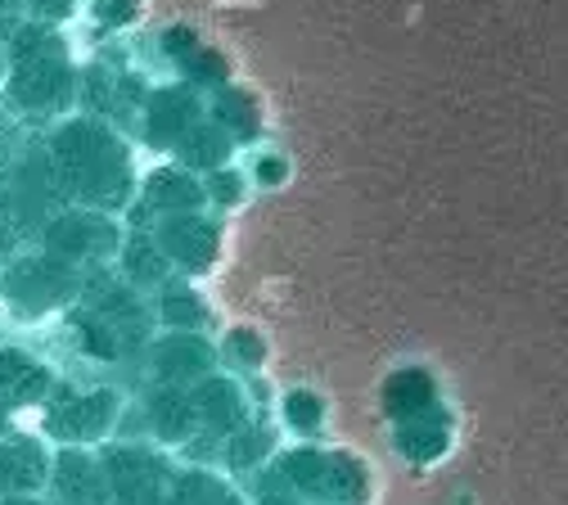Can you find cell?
<instances>
[{"instance_id":"cell-17","label":"cell","mask_w":568,"mask_h":505,"mask_svg":"<svg viewBox=\"0 0 568 505\" xmlns=\"http://www.w3.org/2000/svg\"><path fill=\"white\" fill-rule=\"evenodd\" d=\"M168 505H253V501H248V492H244L231 474H222L217 465H190V461H181Z\"/></svg>"},{"instance_id":"cell-30","label":"cell","mask_w":568,"mask_h":505,"mask_svg":"<svg viewBox=\"0 0 568 505\" xmlns=\"http://www.w3.org/2000/svg\"><path fill=\"white\" fill-rule=\"evenodd\" d=\"M14 420H19V402H10L6 393H0V438L14 433Z\"/></svg>"},{"instance_id":"cell-19","label":"cell","mask_w":568,"mask_h":505,"mask_svg":"<svg viewBox=\"0 0 568 505\" xmlns=\"http://www.w3.org/2000/svg\"><path fill=\"white\" fill-rule=\"evenodd\" d=\"M154 316H159L163 330H176V334H203L212 325L207 303L194 294L190 284H181V280H168L154 294Z\"/></svg>"},{"instance_id":"cell-25","label":"cell","mask_w":568,"mask_h":505,"mask_svg":"<svg viewBox=\"0 0 568 505\" xmlns=\"http://www.w3.org/2000/svg\"><path fill=\"white\" fill-rule=\"evenodd\" d=\"M23 6H28V19H32V23L54 28V23H63V19H73L82 0H23Z\"/></svg>"},{"instance_id":"cell-29","label":"cell","mask_w":568,"mask_h":505,"mask_svg":"<svg viewBox=\"0 0 568 505\" xmlns=\"http://www.w3.org/2000/svg\"><path fill=\"white\" fill-rule=\"evenodd\" d=\"M207 199H217V203H240V176L217 172V176L207 181Z\"/></svg>"},{"instance_id":"cell-24","label":"cell","mask_w":568,"mask_h":505,"mask_svg":"<svg viewBox=\"0 0 568 505\" xmlns=\"http://www.w3.org/2000/svg\"><path fill=\"white\" fill-rule=\"evenodd\" d=\"M222 154H226V144H222V140H212L207 127H194V131L181 140V150H176L181 168H217Z\"/></svg>"},{"instance_id":"cell-11","label":"cell","mask_w":568,"mask_h":505,"mask_svg":"<svg viewBox=\"0 0 568 505\" xmlns=\"http://www.w3.org/2000/svg\"><path fill=\"white\" fill-rule=\"evenodd\" d=\"M207 203V185L190 172V168H159L140 181V194H135V222L140 226H154L163 216H181V212H203Z\"/></svg>"},{"instance_id":"cell-20","label":"cell","mask_w":568,"mask_h":505,"mask_svg":"<svg viewBox=\"0 0 568 505\" xmlns=\"http://www.w3.org/2000/svg\"><path fill=\"white\" fill-rule=\"evenodd\" d=\"M447 438H452V428H447V420H443L438 411L397 420V447H402V456H410V461L438 456V452L447 447Z\"/></svg>"},{"instance_id":"cell-15","label":"cell","mask_w":568,"mask_h":505,"mask_svg":"<svg viewBox=\"0 0 568 505\" xmlns=\"http://www.w3.org/2000/svg\"><path fill=\"white\" fill-rule=\"evenodd\" d=\"M194 118H199V100L190 91H154L140 109V127H145V140L154 150H168L176 154L181 140L194 131Z\"/></svg>"},{"instance_id":"cell-34","label":"cell","mask_w":568,"mask_h":505,"mask_svg":"<svg viewBox=\"0 0 568 505\" xmlns=\"http://www.w3.org/2000/svg\"><path fill=\"white\" fill-rule=\"evenodd\" d=\"M91 6H95V0H91Z\"/></svg>"},{"instance_id":"cell-28","label":"cell","mask_w":568,"mask_h":505,"mask_svg":"<svg viewBox=\"0 0 568 505\" xmlns=\"http://www.w3.org/2000/svg\"><path fill=\"white\" fill-rule=\"evenodd\" d=\"M140 10V0H95V19L104 28H126Z\"/></svg>"},{"instance_id":"cell-4","label":"cell","mask_w":568,"mask_h":505,"mask_svg":"<svg viewBox=\"0 0 568 505\" xmlns=\"http://www.w3.org/2000/svg\"><path fill=\"white\" fill-rule=\"evenodd\" d=\"M87 280L91 271L63 262L37 244V249H23L0 271V299H6V307L19 321H45L54 312H73L87 294Z\"/></svg>"},{"instance_id":"cell-27","label":"cell","mask_w":568,"mask_h":505,"mask_svg":"<svg viewBox=\"0 0 568 505\" xmlns=\"http://www.w3.org/2000/svg\"><path fill=\"white\" fill-rule=\"evenodd\" d=\"M19 253H23V231H19L14 216H10L6 208H0V271H6Z\"/></svg>"},{"instance_id":"cell-10","label":"cell","mask_w":568,"mask_h":505,"mask_svg":"<svg viewBox=\"0 0 568 505\" xmlns=\"http://www.w3.org/2000/svg\"><path fill=\"white\" fill-rule=\"evenodd\" d=\"M45 501L50 505H113L100 452H91V447H54Z\"/></svg>"},{"instance_id":"cell-32","label":"cell","mask_w":568,"mask_h":505,"mask_svg":"<svg viewBox=\"0 0 568 505\" xmlns=\"http://www.w3.org/2000/svg\"><path fill=\"white\" fill-rule=\"evenodd\" d=\"M257 168H262V172H257V176H262V181H275V176H280V163H275V159H271V163H266V159H262V163H257Z\"/></svg>"},{"instance_id":"cell-22","label":"cell","mask_w":568,"mask_h":505,"mask_svg":"<svg viewBox=\"0 0 568 505\" xmlns=\"http://www.w3.org/2000/svg\"><path fill=\"white\" fill-rule=\"evenodd\" d=\"M424 411H434V384L424 380V375H397L388 384V415L397 420H410V415H424Z\"/></svg>"},{"instance_id":"cell-23","label":"cell","mask_w":568,"mask_h":505,"mask_svg":"<svg viewBox=\"0 0 568 505\" xmlns=\"http://www.w3.org/2000/svg\"><path fill=\"white\" fill-rule=\"evenodd\" d=\"M222 356L231 361L235 371H244V375H253L262 361H266V343L253 334V330H231L226 334V343H222Z\"/></svg>"},{"instance_id":"cell-16","label":"cell","mask_w":568,"mask_h":505,"mask_svg":"<svg viewBox=\"0 0 568 505\" xmlns=\"http://www.w3.org/2000/svg\"><path fill=\"white\" fill-rule=\"evenodd\" d=\"M54 371L45 361H37L23 347H0V393L10 402H19V411L28 406H45V397L54 393Z\"/></svg>"},{"instance_id":"cell-1","label":"cell","mask_w":568,"mask_h":505,"mask_svg":"<svg viewBox=\"0 0 568 505\" xmlns=\"http://www.w3.org/2000/svg\"><path fill=\"white\" fill-rule=\"evenodd\" d=\"M41 140H45L50 176L63 203L100 208L113 216L135 208V194H140L135 154H131V140L113 122L95 113H73L45 127Z\"/></svg>"},{"instance_id":"cell-21","label":"cell","mask_w":568,"mask_h":505,"mask_svg":"<svg viewBox=\"0 0 568 505\" xmlns=\"http://www.w3.org/2000/svg\"><path fill=\"white\" fill-rule=\"evenodd\" d=\"M280 424L294 433V438L312 443L325 433V402L312 393V388H294V393H284L280 402Z\"/></svg>"},{"instance_id":"cell-7","label":"cell","mask_w":568,"mask_h":505,"mask_svg":"<svg viewBox=\"0 0 568 505\" xmlns=\"http://www.w3.org/2000/svg\"><path fill=\"white\" fill-rule=\"evenodd\" d=\"M104 474H109V501L113 505H168L181 456L145 443V438H113L100 447Z\"/></svg>"},{"instance_id":"cell-31","label":"cell","mask_w":568,"mask_h":505,"mask_svg":"<svg viewBox=\"0 0 568 505\" xmlns=\"http://www.w3.org/2000/svg\"><path fill=\"white\" fill-rule=\"evenodd\" d=\"M0 505H50L45 496H0Z\"/></svg>"},{"instance_id":"cell-8","label":"cell","mask_w":568,"mask_h":505,"mask_svg":"<svg viewBox=\"0 0 568 505\" xmlns=\"http://www.w3.org/2000/svg\"><path fill=\"white\" fill-rule=\"evenodd\" d=\"M131 420L135 424L122 433V438H145V443H159L176 456L199 438L194 393L176 388V384H145V393L131 402Z\"/></svg>"},{"instance_id":"cell-26","label":"cell","mask_w":568,"mask_h":505,"mask_svg":"<svg viewBox=\"0 0 568 505\" xmlns=\"http://www.w3.org/2000/svg\"><path fill=\"white\" fill-rule=\"evenodd\" d=\"M248 501H253V505H307L303 496H294V492L284 487V483H275L271 474H257V478H253Z\"/></svg>"},{"instance_id":"cell-2","label":"cell","mask_w":568,"mask_h":505,"mask_svg":"<svg viewBox=\"0 0 568 505\" xmlns=\"http://www.w3.org/2000/svg\"><path fill=\"white\" fill-rule=\"evenodd\" d=\"M10 68H6V104L10 118L28 127H54L63 118H73L82 104V63L73 50L63 46V37L45 23H28L10 46Z\"/></svg>"},{"instance_id":"cell-3","label":"cell","mask_w":568,"mask_h":505,"mask_svg":"<svg viewBox=\"0 0 568 505\" xmlns=\"http://www.w3.org/2000/svg\"><path fill=\"white\" fill-rule=\"evenodd\" d=\"M131 402L122 388L113 384H54V393L41 406V438H50V447H109L122 420H126Z\"/></svg>"},{"instance_id":"cell-33","label":"cell","mask_w":568,"mask_h":505,"mask_svg":"<svg viewBox=\"0 0 568 505\" xmlns=\"http://www.w3.org/2000/svg\"><path fill=\"white\" fill-rule=\"evenodd\" d=\"M6 68H10V54H6V41H0V91H6Z\"/></svg>"},{"instance_id":"cell-14","label":"cell","mask_w":568,"mask_h":505,"mask_svg":"<svg viewBox=\"0 0 568 505\" xmlns=\"http://www.w3.org/2000/svg\"><path fill=\"white\" fill-rule=\"evenodd\" d=\"M275 456H280V433H275V424L262 420V415H253L240 433H231V438L222 443V452H217V469L231 474V478L240 483V478H257V474H266Z\"/></svg>"},{"instance_id":"cell-18","label":"cell","mask_w":568,"mask_h":505,"mask_svg":"<svg viewBox=\"0 0 568 505\" xmlns=\"http://www.w3.org/2000/svg\"><path fill=\"white\" fill-rule=\"evenodd\" d=\"M172 262H168V253L159 249V240H154V231H145V226H135V231H126V244H122V253H118V275L126 280V284H135L140 294H159V289L172 280Z\"/></svg>"},{"instance_id":"cell-12","label":"cell","mask_w":568,"mask_h":505,"mask_svg":"<svg viewBox=\"0 0 568 505\" xmlns=\"http://www.w3.org/2000/svg\"><path fill=\"white\" fill-rule=\"evenodd\" d=\"M145 231H154V240H159V249L168 253V262H172L176 271H185V275L207 271L212 257H217V244H222L217 222H212V216H203V212L163 216V222H154V226H145Z\"/></svg>"},{"instance_id":"cell-9","label":"cell","mask_w":568,"mask_h":505,"mask_svg":"<svg viewBox=\"0 0 568 505\" xmlns=\"http://www.w3.org/2000/svg\"><path fill=\"white\" fill-rule=\"evenodd\" d=\"M217 347L207 343V334H176V330H163L154 334L150 352L140 356L150 371V384H176V388H194L199 380L217 375Z\"/></svg>"},{"instance_id":"cell-13","label":"cell","mask_w":568,"mask_h":505,"mask_svg":"<svg viewBox=\"0 0 568 505\" xmlns=\"http://www.w3.org/2000/svg\"><path fill=\"white\" fill-rule=\"evenodd\" d=\"M54 447L41 433H6L0 438V496H45Z\"/></svg>"},{"instance_id":"cell-6","label":"cell","mask_w":568,"mask_h":505,"mask_svg":"<svg viewBox=\"0 0 568 505\" xmlns=\"http://www.w3.org/2000/svg\"><path fill=\"white\" fill-rule=\"evenodd\" d=\"M37 244L45 253L63 257V262L82 266V271H109V266H118V253L126 244V226H122V216H113V212L63 203L41 226Z\"/></svg>"},{"instance_id":"cell-5","label":"cell","mask_w":568,"mask_h":505,"mask_svg":"<svg viewBox=\"0 0 568 505\" xmlns=\"http://www.w3.org/2000/svg\"><path fill=\"white\" fill-rule=\"evenodd\" d=\"M307 505H366L371 501V469L352 452H329L316 443H298L271 461L266 469Z\"/></svg>"}]
</instances>
